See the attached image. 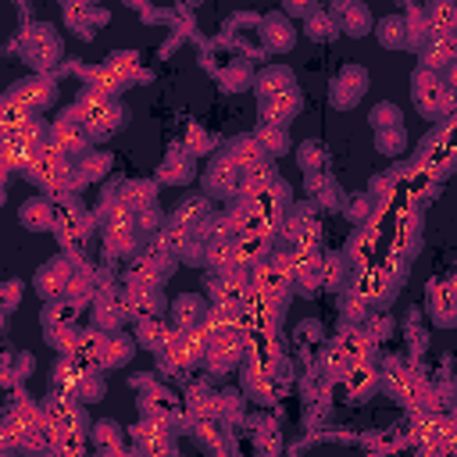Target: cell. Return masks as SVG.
<instances>
[{"mask_svg":"<svg viewBox=\"0 0 457 457\" xmlns=\"http://www.w3.org/2000/svg\"><path fill=\"white\" fill-rule=\"evenodd\" d=\"M300 168H303L307 175H314V171L321 168V146L303 143V146H300Z\"/></svg>","mask_w":457,"mask_h":457,"instance_id":"816d5d0a","label":"cell"},{"mask_svg":"<svg viewBox=\"0 0 457 457\" xmlns=\"http://www.w3.org/2000/svg\"><path fill=\"white\" fill-rule=\"evenodd\" d=\"M418 57H421V64H418V68L443 75V71L457 61V39H453V36H432Z\"/></svg>","mask_w":457,"mask_h":457,"instance_id":"ffe728a7","label":"cell"},{"mask_svg":"<svg viewBox=\"0 0 457 457\" xmlns=\"http://www.w3.org/2000/svg\"><path fill=\"white\" fill-rule=\"evenodd\" d=\"M82 79H86V89H93L100 96H111V100H118L121 89L129 86L111 64H89V68H82Z\"/></svg>","mask_w":457,"mask_h":457,"instance_id":"7402d4cb","label":"cell"},{"mask_svg":"<svg viewBox=\"0 0 457 457\" xmlns=\"http://www.w3.org/2000/svg\"><path fill=\"white\" fill-rule=\"evenodd\" d=\"M261 111H264L261 125H282V129H289V121H293V118H296V111H300V93L293 89V93H282V96L261 100Z\"/></svg>","mask_w":457,"mask_h":457,"instance_id":"d4e9b609","label":"cell"},{"mask_svg":"<svg viewBox=\"0 0 457 457\" xmlns=\"http://www.w3.org/2000/svg\"><path fill=\"white\" fill-rule=\"evenodd\" d=\"M50 143H54L61 154H68V157H86L93 136H89V129L82 125V118L68 107V111L50 125Z\"/></svg>","mask_w":457,"mask_h":457,"instance_id":"5b68a950","label":"cell"},{"mask_svg":"<svg viewBox=\"0 0 457 457\" xmlns=\"http://www.w3.org/2000/svg\"><path fill=\"white\" fill-rule=\"evenodd\" d=\"M107 64H111L125 82H132V79H146V71L139 68V57H136L132 50H118V54H111Z\"/></svg>","mask_w":457,"mask_h":457,"instance_id":"ee69618b","label":"cell"},{"mask_svg":"<svg viewBox=\"0 0 457 457\" xmlns=\"http://www.w3.org/2000/svg\"><path fill=\"white\" fill-rule=\"evenodd\" d=\"M11 96H14L29 114H39V111H46V107L57 100V82H54L50 75L36 71L32 79H21V82L11 89Z\"/></svg>","mask_w":457,"mask_h":457,"instance_id":"9c48e42d","label":"cell"},{"mask_svg":"<svg viewBox=\"0 0 457 457\" xmlns=\"http://www.w3.org/2000/svg\"><path fill=\"white\" fill-rule=\"evenodd\" d=\"M186 139H189V154H207L211 150V136L204 132V129H196V125H189V132H186Z\"/></svg>","mask_w":457,"mask_h":457,"instance_id":"f5cc1de1","label":"cell"},{"mask_svg":"<svg viewBox=\"0 0 457 457\" xmlns=\"http://www.w3.org/2000/svg\"><path fill=\"white\" fill-rule=\"evenodd\" d=\"M289 286H293V278H289L271 257L250 271V289H253L257 296H264L268 303H275V307H282V303L289 300Z\"/></svg>","mask_w":457,"mask_h":457,"instance_id":"ba28073f","label":"cell"},{"mask_svg":"<svg viewBox=\"0 0 457 457\" xmlns=\"http://www.w3.org/2000/svg\"><path fill=\"white\" fill-rule=\"evenodd\" d=\"M21 43H25V57H32L43 75H46V64L61 57V39L50 32V25H32L21 36Z\"/></svg>","mask_w":457,"mask_h":457,"instance_id":"4fadbf2b","label":"cell"},{"mask_svg":"<svg viewBox=\"0 0 457 457\" xmlns=\"http://www.w3.org/2000/svg\"><path fill=\"white\" fill-rule=\"evenodd\" d=\"M339 32V25H336V18H328L325 11H314L311 18H307V36L311 39H332Z\"/></svg>","mask_w":457,"mask_h":457,"instance_id":"bcb514c9","label":"cell"},{"mask_svg":"<svg viewBox=\"0 0 457 457\" xmlns=\"http://www.w3.org/2000/svg\"><path fill=\"white\" fill-rule=\"evenodd\" d=\"M375 239H378V232L371 228V221L350 239V246H346V264H350L353 271L375 268Z\"/></svg>","mask_w":457,"mask_h":457,"instance_id":"484cf974","label":"cell"},{"mask_svg":"<svg viewBox=\"0 0 457 457\" xmlns=\"http://www.w3.org/2000/svg\"><path fill=\"white\" fill-rule=\"evenodd\" d=\"M371 125H375L378 132L400 129V111H396V104H378V107L371 111Z\"/></svg>","mask_w":457,"mask_h":457,"instance_id":"c3c4849f","label":"cell"},{"mask_svg":"<svg viewBox=\"0 0 457 457\" xmlns=\"http://www.w3.org/2000/svg\"><path fill=\"white\" fill-rule=\"evenodd\" d=\"M339 314L346 318V325H364V321L371 318V307H368L357 293H350V289H346V293H343V300H339Z\"/></svg>","mask_w":457,"mask_h":457,"instance_id":"f6af8a7d","label":"cell"},{"mask_svg":"<svg viewBox=\"0 0 457 457\" xmlns=\"http://www.w3.org/2000/svg\"><path fill=\"white\" fill-rule=\"evenodd\" d=\"M207 332L196 325V328H186V332H171L164 353H161V364L175 368V371H189L196 364H204V353H207Z\"/></svg>","mask_w":457,"mask_h":457,"instance_id":"277c9868","label":"cell"},{"mask_svg":"<svg viewBox=\"0 0 457 457\" xmlns=\"http://www.w3.org/2000/svg\"><path fill=\"white\" fill-rule=\"evenodd\" d=\"M332 14H336V25L346 29L350 36H364L371 29V18L361 4H339V7H332Z\"/></svg>","mask_w":457,"mask_h":457,"instance_id":"d590c367","label":"cell"},{"mask_svg":"<svg viewBox=\"0 0 457 457\" xmlns=\"http://www.w3.org/2000/svg\"><path fill=\"white\" fill-rule=\"evenodd\" d=\"M453 289H457V278H453Z\"/></svg>","mask_w":457,"mask_h":457,"instance_id":"11a10c76","label":"cell"},{"mask_svg":"<svg viewBox=\"0 0 457 457\" xmlns=\"http://www.w3.org/2000/svg\"><path fill=\"white\" fill-rule=\"evenodd\" d=\"M228 157H232L243 171H250V168H257V164L271 161V157L264 154V146L257 143V136H253V132H250V136H236V139L228 143Z\"/></svg>","mask_w":457,"mask_h":457,"instance_id":"f1b7e54d","label":"cell"},{"mask_svg":"<svg viewBox=\"0 0 457 457\" xmlns=\"http://www.w3.org/2000/svg\"><path fill=\"white\" fill-rule=\"evenodd\" d=\"M375 36H378V43H382V46H389V50L407 46V25H403V18H400V14L382 18V21H378V29H375Z\"/></svg>","mask_w":457,"mask_h":457,"instance_id":"60d3db41","label":"cell"},{"mask_svg":"<svg viewBox=\"0 0 457 457\" xmlns=\"http://www.w3.org/2000/svg\"><path fill=\"white\" fill-rule=\"evenodd\" d=\"M75 264H79V261H71V257H54V261H46V264L36 271V293H39L46 303L64 300V293H68V286H71V275H75Z\"/></svg>","mask_w":457,"mask_h":457,"instance_id":"52a82bcc","label":"cell"},{"mask_svg":"<svg viewBox=\"0 0 457 457\" xmlns=\"http://www.w3.org/2000/svg\"><path fill=\"white\" fill-rule=\"evenodd\" d=\"M204 314H207V303L196 293H182V296L171 300V314L168 318H171L175 332H186V328H196L204 321Z\"/></svg>","mask_w":457,"mask_h":457,"instance_id":"44dd1931","label":"cell"},{"mask_svg":"<svg viewBox=\"0 0 457 457\" xmlns=\"http://www.w3.org/2000/svg\"><path fill=\"white\" fill-rule=\"evenodd\" d=\"M403 25H407V46H414L418 54L425 50V43L432 39V29H428V18H425V7H411L407 11V18H403Z\"/></svg>","mask_w":457,"mask_h":457,"instance_id":"74e56055","label":"cell"},{"mask_svg":"<svg viewBox=\"0 0 457 457\" xmlns=\"http://www.w3.org/2000/svg\"><path fill=\"white\" fill-rule=\"evenodd\" d=\"M118 193H121V204H125L132 214H139V211H146V207H157V182H154V179H125V182L118 186Z\"/></svg>","mask_w":457,"mask_h":457,"instance_id":"603a6c76","label":"cell"},{"mask_svg":"<svg viewBox=\"0 0 457 457\" xmlns=\"http://www.w3.org/2000/svg\"><path fill=\"white\" fill-rule=\"evenodd\" d=\"M125 311L129 318H161L164 314V293L161 286H125Z\"/></svg>","mask_w":457,"mask_h":457,"instance_id":"5bb4252c","label":"cell"},{"mask_svg":"<svg viewBox=\"0 0 457 457\" xmlns=\"http://www.w3.org/2000/svg\"><path fill=\"white\" fill-rule=\"evenodd\" d=\"M432 36H453L457 39V4H428L425 7Z\"/></svg>","mask_w":457,"mask_h":457,"instance_id":"e575fe53","label":"cell"},{"mask_svg":"<svg viewBox=\"0 0 457 457\" xmlns=\"http://www.w3.org/2000/svg\"><path fill=\"white\" fill-rule=\"evenodd\" d=\"M411 93H414V107H418L425 118H443V114L457 104V93L446 89L443 75L425 71V68L414 71V79H411Z\"/></svg>","mask_w":457,"mask_h":457,"instance_id":"3957f363","label":"cell"},{"mask_svg":"<svg viewBox=\"0 0 457 457\" xmlns=\"http://www.w3.org/2000/svg\"><path fill=\"white\" fill-rule=\"evenodd\" d=\"M239 414H243V396H239V393H221V400H218V418H221V421L232 418V421H236Z\"/></svg>","mask_w":457,"mask_h":457,"instance_id":"f907efd6","label":"cell"},{"mask_svg":"<svg viewBox=\"0 0 457 457\" xmlns=\"http://www.w3.org/2000/svg\"><path fill=\"white\" fill-rule=\"evenodd\" d=\"M364 82H368V75H364V68H343L336 79H332V104L336 107H353L361 96H364Z\"/></svg>","mask_w":457,"mask_h":457,"instance_id":"d6986e66","label":"cell"},{"mask_svg":"<svg viewBox=\"0 0 457 457\" xmlns=\"http://www.w3.org/2000/svg\"><path fill=\"white\" fill-rule=\"evenodd\" d=\"M171 332H175V328H171L164 318H143V321H136V343L146 346V350H157V353H164Z\"/></svg>","mask_w":457,"mask_h":457,"instance_id":"f546056e","label":"cell"},{"mask_svg":"<svg viewBox=\"0 0 457 457\" xmlns=\"http://www.w3.org/2000/svg\"><path fill=\"white\" fill-rule=\"evenodd\" d=\"M261 39H264L268 54H286L296 43V29H293V21L282 11H275V14L261 18Z\"/></svg>","mask_w":457,"mask_h":457,"instance_id":"e0dca14e","label":"cell"},{"mask_svg":"<svg viewBox=\"0 0 457 457\" xmlns=\"http://www.w3.org/2000/svg\"><path fill=\"white\" fill-rule=\"evenodd\" d=\"M89 436H93L96 450H125V432L118 421H96L89 428Z\"/></svg>","mask_w":457,"mask_h":457,"instance_id":"b9f144b4","label":"cell"},{"mask_svg":"<svg viewBox=\"0 0 457 457\" xmlns=\"http://www.w3.org/2000/svg\"><path fill=\"white\" fill-rule=\"evenodd\" d=\"M253 89L261 100H271V96H282V93H293L296 89V75L286 68V64H268L253 75Z\"/></svg>","mask_w":457,"mask_h":457,"instance_id":"ac0fdd59","label":"cell"},{"mask_svg":"<svg viewBox=\"0 0 457 457\" xmlns=\"http://www.w3.org/2000/svg\"><path fill=\"white\" fill-rule=\"evenodd\" d=\"M136 336H125V332H111L107 336V346H104V361H100V368H125L129 361H132V353H136Z\"/></svg>","mask_w":457,"mask_h":457,"instance_id":"d6a6232c","label":"cell"},{"mask_svg":"<svg viewBox=\"0 0 457 457\" xmlns=\"http://www.w3.org/2000/svg\"><path fill=\"white\" fill-rule=\"evenodd\" d=\"M275 182H278V171H275V164H271V161H264V164H257V168L243 171V186H239V196L253 200V196H261L264 189H271Z\"/></svg>","mask_w":457,"mask_h":457,"instance_id":"836d02e7","label":"cell"},{"mask_svg":"<svg viewBox=\"0 0 457 457\" xmlns=\"http://www.w3.org/2000/svg\"><path fill=\"white\" fill-rule=\"evenodd\" d=\"M211 303L218 307H243V300L250 296V271H221L211 278L207 286Z\"/></svg>","mask_w":457,"mask_h":457,"instance_id":"8fae6325","label":"cell"},{"mask_svg":"<svg viewBox=\"0 0 457 457\" xmlns=\"http://www.w3.org/2000/svg\"><path fill=\"white\" fill-rule=\"evenodd\" d=\"M218 400H221V393H211L207 386H189L186 389V414L193 421H218Z\"/></svg>","mask_w":457,"mask_h":457,"instance_id":"4316f807","label":"cell"},{"mask_svg":"<svg viewBox=\"0 0 457 457\" xmlns=\"http://www.w3.org/2000/svg\"><path fill=\"white\" fill-rule=\"evenodd\" d=\"M196 171H193V154L189 150H171L168 157H164V164H161V175H157V182H175V186H186L189 179H193Z\"/></svg>","mask_w":457,"mask_h":457,"instance_id":"4dcf8cb0","label":"cell"},{"mask_svg":"<svg viewBox=\"0 0 457 457\" xmlns=\"http://www.w3.org/2000/svg\"><path fill=\"white\" fill-rule=\"evenodd\" d=\"M139 411H143V418H157V421H168V425H171V418L179 414V407H175V400H171L168 393L139 396Z\"/></svg>","mask_w":457,"mask_h":457,"instance_id":"ab89813d","label":"cell"},{"mask_svg":"<svg viewBox=\"0 0 457 457\" xmlns=\"http://www.w3.org/2000/svg\"><path fill=\"white\" fill-rule=\"evenodd\" d=\"M204 186H207V193H214V196H239L243 168L228 157V150L211 161V168L204 171Z\"/></svg>","mask_w":457,"mask_h":457,"instance_id":"30bf717a","label":"cell"},{"mask_svg":"<svg viewBox=\"0 0 457 457\" xmlns=\"http://www.w3.org/2000/svg\"><path fill=\"white\" fill-rule=\"evenodd\" d=\"M107 168H111V154H96V150H89V154H86V157H79V164H75V186L82 189L86 182L104 179V175H107Z\"/></svg>","mask_w":457,"mask_h":457,"instance_id":"8d00e7d4","label":"cell"},{"mask_svg":"<svg viewBox=\"0 0 457 457\" xmlns=\"http://www.w3.org/2000/svg\"><path fill=\"white\" fill-rule=\"evenodd\" d=\"M221 82H225V89H246V86H253V75H250V68L246 64H228V68H221Z\"/></svg>","mask_w":457,"mask_h":457,"instance_id":"7dc6e473","label":"cell"},{"mask_svg":"<svg viewBox=\"0 0 457 457\" xmlns=\"http://www.w3.org/2000/svg\"><path fill=\"white\" fill-rule=\"evenodd\" d=\"M421 389H425V382H421V375L414 368H403L400 361H389V371H386V393L389 396H396L400 403L414 407V400L421 396Z\"/></svg>","mask_w":457,"mask_h":457,"instance_id":"9a60e30c","label":"cell"},{"mask_svg":"<svg viewBox=\"0 0 457 457\" xmlns=\"http://www.w3.org/2000/svg\"><path fill=\"white\" fill-rule=\"evenodd\" d=\"M403 143H407L403 125H400V129H386V132H378V150H382V154H396V150H403Z\"/></svg>","mask_w":457,"mask_h":457,"instance_id":"681fc988","label":"cell"},{"mask_svg":"<svg viewBox=\"0 0 457 457\" xmlns=\"http://www.w3.org/2000/svg\"><path fill=\"white\" fill-rule=\"evenodd\" d=\"M96 457H125V450H96Z\"/></svg>","mask_w":457,"mask_h":457,"instance_id":"db71d44e","label":"cell"},{"mask_svg":"<svg viewBox=\"0 0 457 457\" xmlns=\"http://www.w3.org/2000/svg\"><path fill=\"white\" fill-rule=\"evenodd\" d=\"M343 386H346V393H350L353 400H361V396H368V393L378 386V368H375L371 361H353L350 371L343 375Z\"/></svg>","mask_w":457,"mask_h":457,"instance_id":"83f0119b","label":"cell"},{"mask_svg":"<svg viewBox=\"0 0 457 457\" xmlns=\"http://www.w3.org/2000/svg\"><path fill=\"white\" fill-rule=\"evenodd\" d=\"M71 111L82 118V125L89 129L93 139H107V136H111L114 129H121V121H125V107H121L118 100L100 96V93H93V89H86V86H82V93H79V100H75Z\"/></svg>","mask_w":457,"mask_h":457,"instance_id":"6da1fadb","label":"cell"},{"mask_svg":"<svg viewBox=\"0 0 457 457\" xmlns=\"http://www.w3.org/2000/svg\"><path fill=\"white\" fill-rule=\"evenodd\" d=\"M246 346H250L246 328H243V325H232V328H225V332L211 336L207 353H204V368H207V371H214V375H225V371H232V368H239V364H243Z\"/></svg>","mask_w":457,"mask_h":457,"instance_id":"7a4b0ae2","label":"cell"},{"mask_svg":"<svg viewBox=\"0 0 457 457\" xmlns=\"http://www.w3.org/2000/svg\"><path fill=\"white\" fill-rule=\"evenodd\" d=\"M428 307H432L436 325H457V289L450 282L428 286Z\"/></svg>","mask_w":457,"mask_h":457,"instance_id":"cb8c5ba5","label":"cell"},{"mask_svg":"<svg viewBox=\"0 0 457 457\" xmlns=\"http://www.w3.org/2000/svg\"><path fill=\"white\" fill-rule=\"evenodd\" d=\"M253 136H257V143L264 146L268 157H278V154L289 150V129H282V125H257Z\"/></svg>","mask_w":457,"mask_h":457,"instance_id":"f35d334b","label":"cell"},{"mask_svg":"<svg viewBox=\"0 0 457 457\" xmlns=\"http://www.w3.org/2000/svg\"><path fill=\"white\" fill-rule=\"evenodd\" d=\"M21 225H29V228H54L57 225V204L50 200V196H36V200H29L25 207H21Z\"/></svg>","mask_w":457,"mask_h":457,"instance_id":"1f68e13d","label":"cell"},{"mask_svg":"<svg viewBox=\"0 0 457 457\" xmlns=\"http://www.w3.org/2000/svg\"><path fill=\"white\" fill-rule=\"evenodd\" d=\"M350 364H353V361L346 357V350L339 346V339L321 350V371H325L328 378H343V375L350 371Z\"/></svg>","mask_w":457,"mask_h":457,"instance_id":"7bdbcfd3","label":"cell"},{"mask_svg":"<svg viewBox=\"0 0 457 457\" xmlns=\"http://www.w3.org/2000/svg\"><path fill=\"white\" fill-rule=\"evenodd\" d=\"M218 214L211 211V200L207 196H186L182 204H179V211L171 214V221H179L182 228H189L196 239H204V232H207V225L214 221Z\"/></svg>","mask_w":457,"mask_h":457,"instance_id":"2e32d148","label":"cell"},{"mask_svg":"<svg viewBox=\"0 0 457 457\" xmlns=\"http://www.w3.org/2000/svg\"><path fill=\"white\" fill-rule=\"evenodd\" d=\"M129 318L125 311V293H114L111 286H100L96 300H93V328L100 332H118V325Z\"/></svg>","mask_w":457,"mask_h":457,"instance_id":"7c38bea8","label":"cell"},{"mask_svg":"<svg viewBox=\"0 0 457 457\" xmlns=\"http://www.w3.org/2000/svg\"><path fill=\"white\" fill-rule=\"evenodd\" d=\"M350 293H357L368 307H375V303H386L396 293V278L382 264H375V268H364V271L350 275Z\"/></svg>","mask_w":457,"mask_h":457,"instance_id":"8992f818","label":"cell"}]
</instances>
